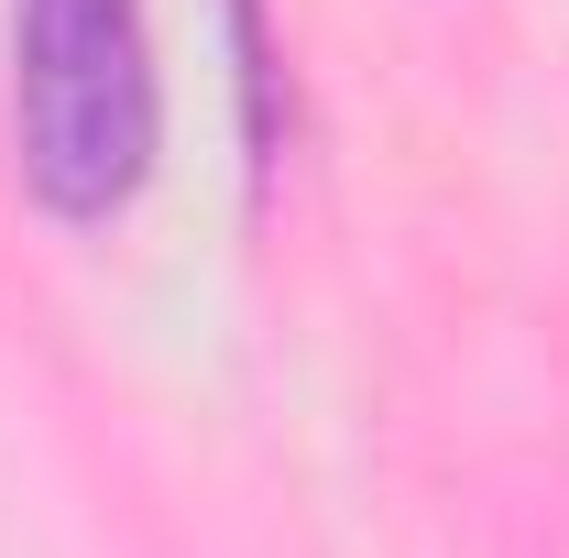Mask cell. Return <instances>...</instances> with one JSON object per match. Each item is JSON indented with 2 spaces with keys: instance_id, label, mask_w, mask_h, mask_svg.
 Wrapping results in <instances>:
<instances>
[{
  "instance_id": "obj_1",
  "label": "cell",
  "mask_w": 569,
  "mask_h": 558,
  "mask_svg": "<svg viewBox=\"0 0 569 558\" xmlns=\"http://www.w3.org/2000/svg\"><path fill=\"white\" fill-rule=\"evenodd\" d=\"M11 132L33 198L110 219L153 165V33L142 0H22L11 11Z\"/></svg>"
}]
</instances>
